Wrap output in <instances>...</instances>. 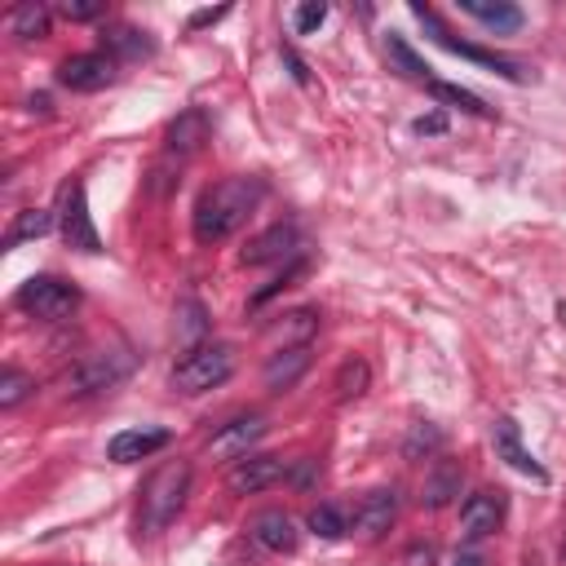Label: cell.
Instances as JSON below:
<instances>
[{"label": "cell", "mask_w": 566, "mask_h": 566, "mask_svg": "<svg viewBox=\"0 0 566 566\" xmlns=\"http://www.w3.org/2000/svg\"><path fill=\"white\" fill-rule=\"evenodd\" d=\"M164 142H168V151H177V155H191V151H200V146L209 142V115H204L200 107L181 111V115L168 124Z\"/></svg>", "instance_id": "19"}, {"label": "cell", "mask_w": 566, "mask_h": 566, "mask_svg": "<svg viewBox=\"0 0 566 566\" xmlns=\"http://www.w3.org/2000/svg\"><path fill=\"white\" fill-rule=\"evenodd\" d=\"M367 363L363 358H345L341 363V371H336V399L341 403H349V399H363V390H367Z\"/></svg>", "instance_id": "27"}, {"label": "cell", "mask_w": 566, "mask_h": 566, "mask_svg": "<svg viewBox=\"0 0 566 566\" xmlns=\"http://www.w3.org/2000/svg\"><path fill=\"white\" fill-rule=\"evenodd\" d=\"M395 513H399V496H395L390 487H376V491H367L363 504L354 509V526H358L363 540H376V535L390 531Z\"/></svg>", "instance_id": "14"}, {"label": "cell", "mask_w": 566, "mask_h": 566, "mask_svg": "<svg viewBox=\"0 0 566 566\" xmlns=\"http://www.w3.org/2000/svg\"><path fill=\"white\" fill-rule=\"evenodd\" d=\"M262 439H266V417H240V421L222 425V434L209 443V452L235 465V460H240V456H248V447H253V443H262Z\"/></svg>", "instance_id": "15"}, {"label": "cell", "mask_w": 566, "mask_h": 566, "mask_svg": "<svg viewBox=\"0 0 566 566\" xmlns=\"http://www.w3.org/2000/svg\"><path fill=\"white\" fill-rule=\"evenodd\" d=\"M284 67H288V76H292L297 85H310V71H306V63H301L292 49H284Z\"/></svg>", "instance_id": "36"}, {"label": "cell", "mask_w": 566, "mask_h": 566, "mask_svg": "<svg viewBox=\"0 0 566 566\" xmlns=\"http://www.w3.org/2000/svg\"><path fill=\"white\" fill-rule=\"evenodd\" d=\"M386 63H390V71H399L403 80L434 85V76H430L434 67H430V63H425V58H421V54H417V49H412L403 36H399V32H390V36H386Z\"/></svg>", "instance_id": "20"}, {"label": "cell", "mask_w": 566, "mask_h": 566, "mask_svg": "<svg viewBox=\"0 0 566 566\" xmlns=\"http://www.w3.org/2000/svg\"><path fill=\"white\" fill-rule=\"evenodd\" d=\"M107 49H111V54H120V58H146L155 45H151V36H146V32L115 27V32H107Z\"/></svg>", "instance_id": "28"}, {"label": "cell", "mask_w": 566, "mask_h": 566, "mask_svg": "<svg viewBox=\"0 0 566 566\" xmlns=\"http://www.w3.org/2000/svg\"><path fill=\"white\" fill-rule=\"evenodd\" d=\"M235 376V349L231 345H196L186 349L181 363L173 367V390L177 395H204L218 390Z\"/></svg>", "instance_id": "2"}, {"label": "cell", "mask_w": 566, "mask_h": 566, "mask_svg": "<svg viewBox=\"0 0 566 566\" xmlns=\"http://www.w3.org/2000/svg\"><path fill=\"white\" fill-rule=\"evenodd\" d=\"M262 196H266V181L262 177H248V173L222 177L218 186H209V191L200 196V204H196V240L200 244L231 240L253 218V209L262 204Z\"/></svg>", "instance_id": "1"}, {"label": "cell", "mask_w": 566, "mask_h": 566, "mask_svg": "<svg viewBox=\"0 0 566 566\" xmlns=\"http://www.w3.org/2000/svg\"><path fill=\"white\" fill-rule=\"evenodd\" d=\"M323 23H328V5H323V0H306V5L292 10V32L297 36H314Z\"/></svg>", "instance_id": "31"}, {"label": "cell", "mask_w": 566, "mask_h": 566, "mask_svg": "<svg viewBox=\"0 0 566 566\" xmlns=\"http://www.w3.org/2000/svg\"><path fill=\"white\" fill-rule=\"evenodd\" d=\"M452 496H460V465H452V460H434V469L425 474V504L430 509H443Z\"/></svg>", "instance_id": "22"}, {"label": "cell", "mask_w": 566, "mask_h": 566, "mask_svg": "<svg viewBox=\"0 0 566 566\" xmlns=\"http://www.w3.org/2000/svg\"><path fill=\"white\" fill-rule=\"evenodd\" d=\"M54 226H58V213L23 209V213L14 218V226H10V235H5V248H19V244H27V240H45Z\"/></svg>", "instance_id": "23"}, {"label": "cell", "mask_w": 566, "mask_h": 566, "mask_svg": "<svg viewBox=\"0 0 566 566\" xmlns=\"http://www.w3.org/2000/svg\"><path fill=\"white\" fill-rule=\"evenodd\" d=\"M452 566H482V557H478V553H456Z\"/></svg>", "instance_id": "37"}, {"label": "cell", "mask_w": 566, "mask_h": 566, "mask_svg": "<svg viewBox=\"0 0 566 566\" xmlns=\"http://www.w3.org/2000/svg\"><path fill=\"white\" fill-rule=\"evenodd\" d=\"M306 526H310L319 540H341V535H345V518H341V509H332V504H319V509H310Z\"/></svg>", "instance_id": "30"}, {"label": "cell", "mask_w": 566, "mask_h": 566, "mask_svg": "<svg viewBox=\"0 0 566 566\" xmlns=\"http://www.w3.org/2000/svg\"><path fill=\"white\" fill-rule=\"evenodd\" d=\"M226 14H231V5H218V10H196V14H191V23H186V27H191V32H204V27H218Z\"/></svg>", "instance_id": "34"}, {"label": "cell", "mask_w": 566, "mask_h": 566, "mask_svg": "<svg viewBox=\"0 0 566 566\" xmlns=\"http://www.w3.org/2000/svg\"><path fill=\"white\" fill-rule=\"evenodd\" d=\"M504 522V496L500 491H474L460 504V535L465 540H482Z\"/></svg>", "instance_id": "13"}, {"label": "cell", "mask_w": 566, "mask_h": 566, "mask_svg": "<svg viewBox=\"0 0 566 566\" xmlns=\"http://www.w3.org/2000/svg\"><path fill=\"white\" fill-rule=\"evenodd\" d=\"M19 310H27V314H36V319H45V323H58V319H67L76 306H80V292H76V284H67V279H58V275H32L23 288H19Z\"/></svg>", "instance_id": "5"}, {"label": "cell", "mask_w": 566, "mask_h": 566, "mask_svg": "<svg viewBox=\"0 0 566 566\" xmlns=\"http://www.w3.org/2000/svg\"><path fill=\"white\" fill-rule=\"evenodd\" d=\"M460 14H469V19H478L487 32H496V36H513V32H522V10L513 5V0H460Z\"/></svg>", "instance_id": "18"}, {"label": "cell", "mask_w": 566, "mask_h": 566, "mask_svg": "<svg viewBox=\"0 0 566 566\" xmlns=\"http://www.w3.org/2000/svg\"><path fill=\"white\" fill-rule=\"evenodd\" d=\"M439 102H447V107H456V111H465V115H491V107L478 98V93H469V89H460V85H447V80H434V85H425Z\"/></svg>", "instance_id": "26"}, {"label": "cell", "mask_w": 566, "mask_h": 566, "mask_svg": "<svg viewBox=\"0 0 566 566\" xmlns=\"http://www.w3.org/2000/svg\"><path fill=\"white\" fill-rule=\"evenodd\" d=\"M297 253H301V231L292 222H279V226L262 231L257 240H248L240 262L244 266H270V262H297Z\"/></svg>", "instance_id": "10"}, {"label": "cell", "mask_w": 566, "mask_h": 566, "mask_svg": "<svg viewBox=\"0 0 566 566\" xmlns=\"http://www.w3.org/2000/svg\"><path fill=\"white\" fill-rule=\"evenodd\" d=\"M129 367H133V358H129L124 349H98V354H89V358L67 376V395H76V399L102 395V390H111V386L124 381Z\"/></svg>", "instance_id": "7"}, {"label": "cell", "mask_w": 566, "mask_h": 566, "mask_svg": "<svg viewBox=\"0 0 566 566\" xmlns=\"http://www.w3.org/2000/svg\"><path fill=\"white\" fill-rule=\"evenodd\" d=\"M412 133H421V137H434V133H447V115H443V111H430V115H421V120L412 124Z\"/></svg>", "instance_id": "35"}, {"label": "cell", "mask_w": 566, "mask_h": 566, "mask_svg": "<svg viewBox=\"0 0 566 566\" xmlns=\"http://www.w3.org/2000/svg\"><path fill=\"white\" fill-rule=\"evenodd\" d=\"M439 443H443V439H439V430H425V425H417L403 452H408V460H417V456H421V447H425V452H434Z\"/></svg>", "instance_id": "33"}, {"label": "cell", "mask_w": 566, "mask_h": 566, "mask_svg": "<svg viewBox=\"0 0 566 566\" xmlns=\"http://www.w3.org/2000/svg\"><path fill=\"white\" fill-rule=\"evenodd\" d=\"M58 231H63L67 248H76V253H102V235H98L93 213H89L85 181H67L63 186V196H58Z\"/></svg>", "instance_id": "6"}, {"label": "cell", "mask_w": 566, "mask_h": 566, "mask_svg": "<svg viewBox=\"0 0 566 566\" xmlns=\"http://www.w3.org/2000/svg\"><path fill=\"white\" fill-rule=\"evenodd\" d=\"M279 478H288V460H279V456H257V452L240 456V460L231 465V474H226V482H231L235 496H257V491L275 487Z\"/></svg>", "instance_id": "9"}, {"label": "cell", "mask_w": 566, "mask_h": 566, "mask_svg": "<svg viewBox=\"0 0 566 566\" xmlns=\"http://www.w3.org/2000/svg\"><path fill=\"white\" fill-rule=\"evenodd\" d=\"M32 111H41V115H49V98H45V93H36V98H32Z\"/></svg>", "instance_id": "38"}, {"label": "cell", "mask_w": 566, "mask_h": 566, "mask_svg": "<svg viewBox=\"0 0 566 566\" xmlns=\"http://www.w3.org/2000/svg\"><path fill=\"white\" fill-rule=\"evenodd\" d=\"M412 14L421 19V27L430 32V41H434L439 49H447V54H456V58H465V63H478V67L496 71V76H500V80H509V85H526V80H531V71H526L522 63L500 58V54H491V49H478V45H469V41H456V36L439 23V14H434L430 5H421V0H412Z\"/></svg>", "instance_id": "4"}, {"label": "cell", "mask_w": 566, "mask_h": 566, "mask_svg": "<svg viewBox=\"0 0 566 566\" xmlns=\"http://www.w3.org/2000/svg\"><path fill=\"white\" fill-rule=\"evenodd\" d=\"M248 535H253L262 548H270V553H297V544H301V531H297V522H292L284 509L257 513L253 526H248Z\"/></svg>", "instance_id": "16"}, {"label": "cell", "mask_w": 566, "mask_h": 566, "mask_svg": "<svg viewBox=\"0 0 566 566\" xmlns=\"http://www.w3.org/2000/svg\"><path fill=\"white\" fill-rule=\"evenodd\" d=\"M32 390H36V381H32V376L10 367L5 376H0V412H14V408H19V403L32 395Z\"/></svg>", "instance_id": "29"}, {"label": "cell", "mask_w": 566, "mask_h": 566, "mask_svg": "<svg viewBox=\"0 0 566 566\" xmlns=\"http://www.w3.org/2000/svg\"><path fill=\"white\" fill-rule=\"evenodd\" d=\"M186 491H191V465H186V460H168L164 469H155L146 491H142V526L146 531H164L181 513Z\"/></svg>", "instance_id": "3"}, {"label": "cell", "mask_w": 566, "mask_h": 566, "mask_svg": "<svg viewBox=\"0 0 566 566\" xmlns=\"http://www.w3.org/2000/svg\"><path fill=\"white\" fill-rule=\"evenodd\" d=\"M10 32H14L19 41H41V36H49V10L36 5V0H27V5H19V10L10 14Z\"/></svg>", "instance_id": "25"}, {"label": "cell", "mask_w": 566, "mask_h": 566, "mask_svg": "<svg viewBox=\"0 0 566 566\" xmlns=\"http://www.w3.org/2000/svg\"><path fill=\"white\" fill-rule=\"evenodd\" d=\"M306 367H310V345L275 349V354L266 358V371H262V381H266V390L284 395V390H292V386L301 381V376H306Z\"/></svg>", "instance_id": "17"}, {"label": "cell", "mask_w": 566, "mask_h": 566, "mask_svg": "<svg viewBox=\"0 0 566 566\" xmlns=\"http://www.w3.org/2000/svg\"><path fill=\"white\" fill-rule=\"evenodd\" d=\"M173 443V434L168 430H159V425H142V430H120L111 443H107V456L115 460V465H133V460H146V456H155V452H164Z\"/></svg>", "instance_id": "11"}, {"label": "cell", "mask_w": 566, "mask_h": 566, "mask_svg": "<svg viewBox=\"0 0 566 566\" xmlns=\"http://www.w3.org/2000/svg\"><path fill=\"white\" fill-rule=\"evenodd\" d=\"M115 80V58L111 54H76L58 67V85L71 93H98Z\"/></svg>", "instance_id": "8"}, {"label": "cell", "mask_w": 566, "mask_h": 566, "mask_svg": "<svg viewBox=\"0 0 566 566\" xmlns=\"http://www.w3.org/2000/svg\"><path fill=\"white\" fill-rule=\"evenodd\" d=\"M491 443H496V456H500V460H509L518 474H526L531 482H548V469H544V465L522 447V434H518V421H513V417H500V421H496Z\"/></svg>", "instance_id": "12"}, {"label": "cell", "mask_w": 566, "mask_h": 566, "mask_svg": "<svg viewBox=\"0 0 566 566\" xmlns=\"http://www.w3.org/2000/svg\"><path fill=\"white\" fill-rule=\"evenodd\" d=\"M58 14L71 19V23H93V19L107 14V0H63Z\"/></svg>", "instance_id": "32"}, {"label": "cell", "mask_w": 566, "mask_h": 566, "mask_svg": "<svg viewBox=\"0 0 566 566\" xmlns=\"http://www.w3.org/2000/svg\"><path fill=\"white\" fill-rule=\"evenodd\" d=\"M314 332H319V310H292V314H284L279 323H275V332H270V341H275V349H292V345H310L314 341Z\"/></svg>", "instance_id": "21"}, {"label": "cell", "mask_w": 566, "mask_h": 566, "mask_svg": "<svg viewBox=\"0 0 566 566\" xmlns=\"http://www.w3.org/2000/svg\"><path fill=\"white\" fill-rule=\"evenodd\" d=\"M204 336H209V314H204V306L200 301H177V341L186 345V349H196V345H204Z\"/></svg>", "instance_id": "24"}]
</instances>
